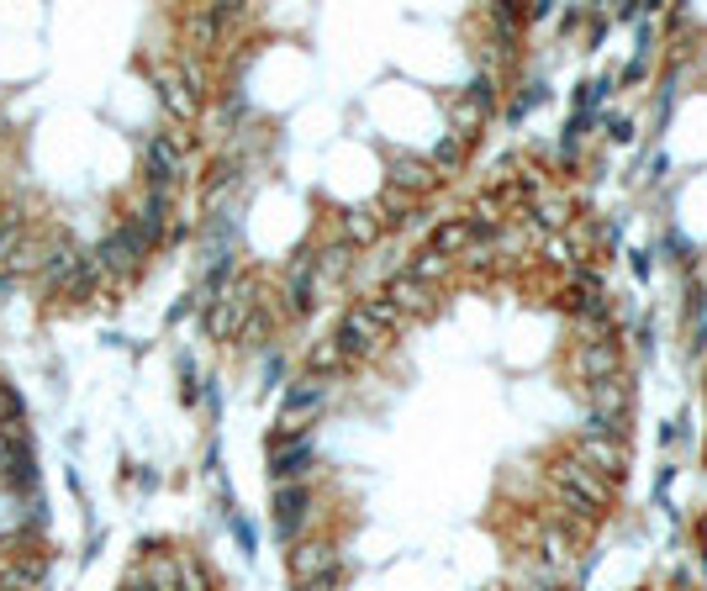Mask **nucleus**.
<instances>
[{"label": "nucleus", "instance_id": "f257e3e1", "mask_svg": "<svg viewBox=\"0 0 707 591\" xmlns=\"http://www.w3.org/2000/svg\"><path fill=\"white\" fill-rule=\"evenodd\" d=\"M554 487H560L565 507H571L581 522H597V513H602L607 496H612V481H602L597 470H586L575 454H565V459L554 465Z\"/></svg>", "mask_w": 707, "mask_h": 591}, {"label": "nucleus", "instance_id": "f03ea898", "mask_svg": "<svg viewBox=\"0 0 707 591\" xmlns=\"http://www.w3.org/2000/svg\"><path fill=\"white\" fill-rule=\"evenodd\" d=\"M248 317H254V285H248V280H233V285L202 312V328L211 333V338H237Z\"/></svg>", "mask_w": 707, "mask_h": 591}, {"label": "nucleus", "instance_id": "7ed1b4c3", "mask_svg": "<svg viewBox=\"0 0 707 591\" xmlns=\"http://www.w3.org/2000/svg\"><path fill=\"white\" fill-rule=\"evenodd\" d=\"M143 174H148V190H154V196H174V190H180L185 153L174 148L169 133H154V138L143 143Z\"/></svg>", "mask_w": 707, "mask_h": 591}, {"label": "nucleus", "instance_id": "20e7f679", "mask_svg": "<svg viewBox=\"0 0 707 591\" xmlns=\"http://www.w3.org/2000/svg\"><path fill=\"white\" fill-rule=\"evenodd\" d=\"M148 254H154V248L143 244V238H137L127 222H122V227H111L101 244L90 248V259L101 264V275H106V280H111V275H133V270L143 264V259H148Z\"/></svg>", "mask_w": 707, "mask_h": 591}, {"label": "nucleus", "instance_id": "39448f33", "mask_svg": "<svg viewBox=\"0 0 707 591\" xmlns=\"http://www.w3.org/2000/svg\"><path fill=\"white\" fill-rule=\"evenodd\" d=\"M322 402H328V381H296L285 391V402H280V418H275V439H296L302 433L306 418H317L322 413Z\"/></svg>", "mask_w": 707, "mask_h": 591}, {"label": "nucleus", "instance_id": "423d86ee", "mask_svg": "<svg viewBox=\"0 0 707 591\" xmlns=\"http://www.w3.org/2000/svg\"><path fill=\"white\" fill-rule=\"evenodd\" d=\"M338 576H343V559L328 539H296L291 544V581L296 587H306V581H333L338 587Z\"/></svg>", "mask_w": 707, "mask_h": 591}, {"label": "nucleus", "instance_id": "0eeeda50", "mask_svg": "<svg viewBox=\"0 0 707 591\" xmlns=\"http://www.w3.org/2000/svg\"><path fill=\"white\" fill-rule=\"evenodd\" d=\"M317 465V444L296 433V439H270V476L275 487H291V481H306Z\"/></svg>", "mask_w": 707, "mask_h": 591}, {"label": "nucleus", "instance_id": "6e6552de", "mask_svg": "<svg viewBox=\"0 0 707 591\" xmlns=\"http://www.w3.org/2000/svg\"><path fill=\"white\" fill-rule=\"evenodd\" d=\"M333 344L343 348V359H370L375 348L386 344V328H375L359 307H349V312H343V322H338Z\"/></svg>", "mask_w": 707, "mask_h": 591}, {"label": "nucleus", "instance_id": "1a4fd4ad", "mask_svg": "<svg viewBox=\"0 0 707 591\" xmlns=\"http://www.w3.org/2000/svg\"><path fill=\"white\" fill-rule=\"evenodd\" d=\"M85 264V248L74 244V238H53V248H42V264H37V285L42 291H64L69 280H74V270Z\"/></svg>", "mask_w": 707, "mask_h": 591}, {"label": "nucleus", "instance_id": "9d476101", "mask_svg": "<svg viewBox=\"0 0 707 591\" xmlns=\"http://www.w3.org/2000/svg\"><path fill=\"white\" fill-rule=\"evenodd\" d=\"M575 459H581L586 470H597L602 481H618V476L629 470V454H623V444H618V439H597V433H581Z\"/></svg>", "mask_w": 707, "mask_h": 591}, {"label": "nucleus", "instance_id": "9b49d317", "mask_svg": "<svg viewBox=\"0 0 707 591\" xmlns=\"http://www.w3.org/2000/svg\"><path fill=\"white\" fill-rule=\"evenodd\" d=\"M0 487H11L16 496H33L37 491L33 444H11V439H0Z\"/></svg>", "mask_w": 707, "mask_h": 591}, {"label": "nucleus", "instance_id": "f8f14e48", "mask_svg": "<svg viewBox=\"0 0 707 591\" xmlns=\"http://www.w3.org/2000/svg\"><path fill=\"white\" fill-rule=\"evenodd\" d=\"M159 101H164V111L174 116V127H191L196 111H202V90H196L180 70H164L159 74Z\"/></svg>", "mask_w": 707, "mask_h": 591}, {"label": "nucleus", "instance_id": "ddd939ff", "mask_svg": "<svg viewBox=\"0 0 707 591\" xmlns=\"http://www.w3.org/2000/svg\"><path fill=\"white\" fill-rule=\"evenodd\" d=\"M306 507H312V491H306L302 481L275 487V533H280L285 544H296V533L306 528Z\"/></svg>", "mask_w": 707, "mask_h": 591}, {"label": "nucleus", "instance_id": "4468645a", "mask_svg": "<svg viewBox=\"0 0 707 591\" xmlns=\"http://www.w3.org/2000/svg\"><path fill=\"white\" fill-rule=\"evenodd\" d=\"M386 174H391V190H402V196H428L438 185V170L428 159H417V153H391Z\"/></svg>", "mask_w": 707, "mask_h": 591}, {"label": "nucleus", "instance_id": "2eb2a0df", "mask_svg": "<svg viewBox=\"0 0 707 591\" xmlns=\"http://www.w3.org/2000/svg\"><path fill=\"white\" fill-rule=\"evenodd\" d=\"M127 227H133V233H137V238H143L148 248H159V244L169 238V196H154V190H148V196H143V201L133 207Z\"/></svg>", "mask_w": 707, "mask_h": 591}, {"label": "nucleus", "instance_id": "dca6fc26", "mask_svg": "<svg viewBox=\"0 0 707 591\" xmlns=\"http://www.w3.org/2000/svg\"><path fill=\"white\" fill-rule=\"evenodd\" d=\"M575 375H581L586 385L612 381V375H618V348L612 344H586L581 354H575Z\"/></svg>", "mask_w": 707, "mask_h": 591}, {"label": "nucleus", "instance_id": "f3484780", "mask_svg": "<svg viewBox=\"0 0 707 591\" xmlns=\"http://www.w3.org/2000/svg\"><path fill=\"white\" fill-rule=\"evenodd\" d=\"M312 296H317V270H312V254H296V259H291V280H285V301H291V312H306V307H312Z\"/></svg>", "mask_w": 707, "mask_h": 591}, {"label": "nucleus", "instance_id": "a211bd4d", "mask_svg": "<svg viewBox=\"0 0 707 591\" xmlns=\"http://www.w3.org/2000/svg\"><path fill=\"white\" fill-rule=\"evenodd\" d=\"M380 227H386V217L375 207H354L349 217H343V244L349 248H370L375 238H380Z\"/></svg>", "mask_w": 707, "mask_h": 591}, {"label": "nucleus", "instance_id": "6ab92c4d", "mask_svg": "<svg viewBox=\"0 0 707 591\" xmlns=\"http://www.w3.org/2000/svg\"><path fill=\"white\" fill-rule=\"evenodd\" d=\"M0 439L27 444V407H22L16 385H5V381H0Z\"/></svg>", "mask_w": 707, "mask_h": 591}, {"label": "nucleus", "instance_id": "aec40b11", "mask_svg": "<svg viewBox=\"0 0 707 591\" xmlns=\"http://www.w3.org/2000/svg\"><path fill=\"white\" fill-rule=\"evenodd\" d=\"M471 244H475V233H471V222H465V217H454V222H438L434 238H428V248H434L438 259H454V254H465Z\"/></svg>", "mask_w": 707, "mask_h": 591}, {"label": "nucleus", "instance_id": "412c9836", "mask_svg": "<svg viewBox=\"0 0 707 591\" xmlns=\"http://www.w3.org/2000/svg\"><path fill=\"white\" fill-rule=\"evenodd\" d=\"M386 301L397 307V317L402 312H428L434 301H428V285H417V280H406V275H397L391 285H386Z\"/></svg>", "mask_w": 707, "mask_h": 591}, {"label": "nucleus", "instance_id": "4be33fe9", "mask_svg": "<svg viewBox=\"0 0 707 591\" xmlns=\"http://www.w3.org/2000/svg\"><path fill=\"white\" fill-rule=\"evenodd\" d=\"M101 285H106L101 264H96V259L85 254V264L74 270V280H69V285L59 291V296H64V301H96V291H101Z\"/></svg>", "mask_w": 707, "mask_h": 591}, {"label": "nucleus", "instance_id": "5701e85b", "mask_svg": "<svg viewBox=\"0 0 707 591\" xmlns=\"http://www.w3.org/2000/svg\"><path fill=\"white\" fill-rule=\"evenodd\" d=\"M349 359H343V348L333 344V338H322V344H312V354H306V375L312 381H328V375H338Z\"/></svg>", "mask_w": 707, "mask_h": 591}, {"label": "nucleus", "instance_id": "b1692460", "mask_svg": "<svg viewBox=\"0 0 707 591\" xmlns=\"http://www.w3.org/2000/svg\"><path fill=\"white\" fill-rule=\"evenodd\" d=\"M502 207H507V196H497V190H486V196L475 201L471 217H465L475 238H480V233H497V227H502Z\"/></svg>", "mask_w": 707, "mask_h": 591}, {"label": "nucleus", "instance_id": "393cba45", "mask_svg": "<svg viewBox=\"0 0 707 591\" xmlns=\"http://www.w3.org/2000/svg\"><path fill=\"white\" fill-rule=\"evenodd\" d=\"M349 254H354L349 244H328V248H322V254L312 259L317 280H338V275H343V270H349Z\"/></svg>", "mask_w": 707, "mask_h": 591}, {"label": "nucleus", "instance_id": "a878e982", "mask_svg": "<svg viewBox=\"0 0 707 591\" xmlns=\"http://www.w3.org/2000/svg\"><path fill=\"white\" fill-rule=\"evenodd\" d=\"M443 270H449V259H438L434 248H423V254L406 264V280H417V285H434V280H443Z\"/></svg>", "mask_w": 707, "mask_h": 591}, {"label": "nucleus", "instance_id": "bb28decb", "mask_svg": "<svg viewBox=\"0 0 707 591\" xmlns=\"http://www.w3.org/2000/svg\"><path fill=\"white\" fill-rule=\"evenodd\" d=\"M180 591H217L211 570L202 565V555H180Z\"/></svg>", "mask_w": 707, "mask_h": 591}, {"label": "nucleus", "instance_id": "cd10ccee", "mask_svg": "<svg viewBox=\"0 0 707 591\" xmlns=\"http://www.w3.org/2000/svg\"><path fill=\"white\" fill-rule=\"evenodd\" d=\"M465 101H471L475 111H480V116H486V111H491V106H497V79H491V74H475L471 85H465Z\"/></svg>", "mask_w": 707, "mask_h": 591}, {"label": "nucleus", "instance_id": "c85d7f7f", "mask_svg": "<svg viewBox=\"0 0 707 591\" xmlns=\"http://www.w3.org/2000/svg\"><path fill=\"white\" fill-rule=\"evenodd\" d=\"M460 159H465V138H454V133H443V138H438V148H434V159H428V164H434V170H454V164H460Z\"/></svg>", "mask_w": 707, "mask_h": 591}, {"label": "nucleus", "instance_id": "c756f323", "mask_svg": "<svg viewBox=\"0 0 707 591\" xmlns=\"http://www.w3.org/2000/svg\"><path fill=\"white\" fill-rule=\"evenodd\" d=\"M359 312L370 317L375 328H386V333H391V328H397V322H402V317H397V307H391V301H386V296H365V301H359Z\"/></svg>", "mask_w": 707, "mask_h": 591}, {"label": "nucleus", "instance_id": "7c9ffc66", "mask_svg": "<svg viewBox=\"0 0 707 591\" xmlns=\"http://www.w3.org/2000/svg\"><path fill=\"white\" fill-rule=\"evenodd\" d=\"M575 317L581 322H612V301L607 296H575Z\"/></svg>", "mask_w": 707, "mask_h": 591}, {"label": "nucleus", "instance_id": "2f4dec72", "mask_svg": "<svg viewBox=\"0 0 707 591\" xmlns=\"http://www.w3.org/2000/svg\"><path fill=\"white\" fill-rule=\"evenodd\" d=\"M534 217H539V227H565V222H571V207H565L560 196H544Z\"/></svg>", "mask_w": 707, "mask_h": 591}, {"label": "nucleus", "instance_id": "473e14b6", "mask_svg": "<svg viewBox=\"0 0 707 591\" xmlns=\"http://www.w3.org/2000/svg\"><path fill=\"white\" fill-rule=\"evenodd\" d=\"M539 101H544V85H528V96H517V101H512V116H528Z\"/></svg>", "mask_w": 707, "mask_h": 591}, {"label": "nucleus", "instance_id": "72a5a7b5", "mask_svg": "<svg viewBox=\"0 0 707 591\" xmlns=\"http://www.w3.org/2000/svg\"><path fill=\"white\" fill-rule=\"evenodd\" d=\"M544 550H549V559H565V555H571V544H565L560 533H549V539H544Z\"/></svg>", "mask_w": 707, "mask_h": 591}, {"label": "nucleus", "instance_id": "f704fd0d", "mask_svg": "<svg viewBox=\"0 0 707 591\" xmlns=\"http://www.w3.org/2000/svg\"><path fill=\"white\" fill-rule=\"evenodd\" d=\"M497 591H507V587H497Z\"/></svg>", "mask_w": 707, "mask_h": 591}, {"label": "nucleus", "instance_id": "c9c22d12", "mask_svg": "<svg viewBox=\"0 0 707 591\" xmlns=\"http://www.w3.org/2000/svg\"><path fill=\"white\" fill-rule=\"evenodd\" d=\"M0 227H5V222H0Z\"/></svg>", "mask_w": 707, "mask_h": 591}]
</instances>
